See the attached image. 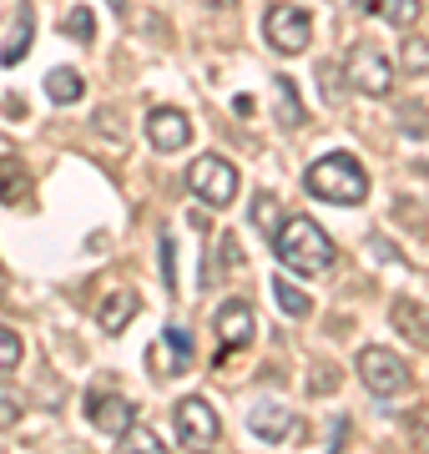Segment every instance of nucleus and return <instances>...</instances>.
I'll return each mask as SVG.
<instances>
[{"mask_svg": "<svg viewBox=\"0 0 429 454\" xmlns=\"http://www.w3.org/2000/svg\"><path fill=\"white\" fill-rule=\"evenodd\" d=\"M273 247H278V262L288 268V273H298V278H318V273H329L333 258H339L333 238L314 223V217H288V223L278 227Z\"/></svg>", "mask_w": 429, "mask_h": 454, "instance_id": "f257e3e1", "label": "nucleus"}, {"mask_svg": "<svg viewBox=\"0 0 429 454\" xmlns=\"http://www.w3.org/2000/svg\"><path fill=\"white\" fill-rule=\"evenodd\" d=\"M303 187L318 197V202H333V207H354L369 197V172L359 167V157H348V152H329V157H318L308 167V177Z\"/></svg>", "mask_w": 429, "mask_h": 454, "instance_id": "f03ea898", "label": "nucleus"}, {"mask_svg": "<svg viewBox=\"0 0 429 454\" xmlns=\"http://www.w3.org/2000/svg\"><path fill=\"white\" fill-rule=\"evenodd\" d=\"M263 35L278 56H298V51H308V41H314V16L303 5H268Z\"/></svg>", "mask_w": 429, "mask_h": 454, "instance_id": "7ed1b4c3", "label": "nucleus"}, {"mask_svg": "<svg viewBox=\"0 0 429 454\" xmlns=\"http://www.w3.org/2000/svg\"><path fill=\"white\" fill-rule=\"evenodd\" d=\"M187 187L207 207H228L232 197H238V167L222 162V157H198V162L187 167Z\"/></svg>", "mask_w": 429, "mask_h": 454, "instance_id": "20e7f679", "label": "nucleus"}, {"mask_svg": "<svg viewBox=\"0 0 429 454\" xmlns=\"http://www.w3.org/2000/svg\"><path fill=\"white\" fill-rule=\"evenodd\" d=\"M359 379H363V389L374 394V399H394V394L410 389V369H404L399 354H389V348H363L359 354Z\"/></svg>", "mask_w": 429, "mask_h": 454, "instance_id": "39448f33", "label": "nucleus"}, {"mask_svg": "<svg viewBox=\"0 0 429 454\" xmlns=\"http://www.w3.org/2000/svg\"><path fill=\"white\" fill-rule=\"evenodd\" d=\"M348 82L359 86L363 97H389L394 91V66H389V56H384L379 46H354L348 51Z\"/></svg>", "mask_w": 429, "mask_h": 454, "instance_id": "423d86ee", "label": "nucleus"}, {"mask_svg": "<svg viewBox=\"0 0 429 454\" xmlns=\"http://www.w3.org/2000/svg\"><path fill=\"white\" fill-rule=\"evenodd\" d=\"M172 419H177V439H182L192 454L213 450L217 434H222V429H217V409L207 404V399H198V394H192V399H182Z\"/></svg>", "mask_w": 429, "mask_h": 454, "instance_id": "0eeeda50", "label": "nucleus"}, {"mask_svg": "<svg viewBox=\"0 0 429 454\" xmlns=\"http://www.w3.org/2000/svg\"><path fill=\"white\" fill-rule=\"evenodd\" d=\"M86 419H91V429H101V434H127L136 419V409L127 394L106 389V384H97V389H86Z\"/></svg>", "mask_w": 429, "mask_h": 454, "instance_id": "6e6552de", "label": "nucleus"}, {"mask_svg": "<svg viewBox=\"0 0 429 454\" xmlns=\"http://www.w3.org/2000/svg\"><path fill=\"white\" fill-rule=\"evenodd\" d=\"M147 142L162 152V157H172V152H182V146L192 142V121L177 112V106H152L147 112Z\"/></svg>", "mask_w": 429, "mask_h": 454, "instance_id": "1a4fd4ad", "label": "nucleus"}, {"mask_svg": "<svg viewBox=\"0 0 429 454\" xmlns=\"http://www.w3.org/2000/svg\"><path fill=\"white\" fill-rule=\"evenodd\" d=\"M217 339H222V358L232 354V348H248L253 333H258V324H253V309L243 303V298H228L222 309H217Z\"/></svg>", "mask_w": 429, "mask_h": 454, "instance_id": "9d476101", "label": "nucleus"}, {"mask_svg": "<svg viewBox=\"0 0 429 454\" xmlns=\"http://www.w3.org/2000/svg\"><path fill=\"white\" fill-rule=\"evenodd\" d=\"M248 429L263 439V444H288V439H298V429H303V424H298L293 409H283V404H273V399H263V404L248 414Z\"/></svg>", "mask_w": 429, "mask_h": 454, "instance_id": "9b49d317", "label": "nucleus"}, {"mask_svg": "<svg viewBox=\"0 0 429 454\" xmlns=\"http://www.w3.org/2000/svg\"><path fill=\"white\" fill-rule=\"evenodd\" d=\"M389 324L399 328V339H404V343H414V348H429V309H425V303H414V298H394Z\"/></svg>", "mask_w": 429, "mask_h": 454, "instance_id": "f8f14e48", "label": "nucleus"}, {"mask_svg": "<svg viewBox=\"0 0 429 454\" xmlns=\"http://www.w3.org/2000/svg\"><path fill=\"white\" fill-rule=\"evenodd\" d=\"M162 348H167V358L162 354L147 358L152 373H182V369H192V333H187V328H167Z\"/></svg>", "mask_w": 429, "mask_h": 454, "instance_id": "ddd939ff", "label": "nucleus"}, {"mask_svg": "<svg viewBox=\"0 0 429 454\" xmlns=\"http://www.w3.org/2000/svg\"><path fill=\"white\" fill-rule=\"evenodd\" d=\"M136 318V293H106L101 298V309H97V324H101V333H121V328Z\"/></svg>", "mask_w": 429, "mask_h": 454, "instance_id": "4468645a", "label": "nucleus"}, {"mask_svg": "<svg viewBox=\"0 0 429 454\" xmlns=\"http://www.w3.org/2000/svg\"><path fill=\"white\" fill-rule=\"evenodd\" d=\"M31 20H35V11H31V0H26V5L16 11V20H11V35H5V46H0V66H20V56L31 51V31H35Z\"/></svg>", "mask_w": 429, "mask_h": 454, "instance_id": "2eb2a0df", "label": "nucleus"}, {"mask_svg": "<svg viewBox=\"0 0 429 454\" xmlns=\"http://www.w3.org/2000/svg\"><path fill=\"white\" fill-rule=\"evenodd\" d=\"M82 91H86L82 71H71V66H51V71H46V97L56 101V106H76Z\"/></svg>", "mask_w": 429, "mask_h": 454, "instance_id": "dca6fc26", "label": "nucleus"}, {"mask_svg": "<svg viewBox=\"0 0 429 454\" xmlns=\"http://www.w3.org/2000/svg\"><path fill=\"white\" fill-rule=\"evenodd\" d=\"M363 16H384L389 26H414L419 20V0H354Z\"/></svg>", "mask_w": 429, "mask_h": 454, "instance_id": "f3484780", "label": "nucleus"}, {"mask_svg": "<svg viewBox=\"0 0 429 454\" xmlns=\"http://www.w3.org/2000/svg\"><path fill=\"white\" fill-rule=\"evenodd\" d=\"M26 187H31L26 162H16V157H0V202H20V197H26Z\"/></svg>", "mask_w": 429, "mask_h": 454, "instance_id": "a211bd4d", "label": "nucleus"}, {"mask_svg": "<svg viewBox=\"0 0 429 454\" xmlns=\"http://www.w3.org/2000/svg\"><path fill=\"white\" fill-rule=\"evenodd\" d=\"M273 303H278V309L288 313V318H308V313H314V303H308V293H303V288H293L288 278H273Z\"/></svg>", "mask_w": 429, "mask_h": 454, "instance_id": "6ab92c4d", "label": "nucleus"}, {"mask_svg": "<svg viewBox=\"0 0 429 454\" xmlns=\"http://www.w3.org/2000/svg\"><path fill=\"white\" fill-rule=\"evenodd\" d=\"M399 66H404L410 76H425L429 71V41L425 35H404V41H399Z\"/></svg>", "mask_w": 429, "mask_h": 454, "instance_id": "aec40b11", "label": "nucleus"}, {"mask_svg": "<svg viewBox=\"0 0 429 454\" xmlns=\"http://www.w3.org/2000/svg\"><path fill=\"white\" fill-rule=\"evenodd\" d=\"M20 414H26V394L16 384H0V429H16Z\"/></svg>", "mask_w": 429, "mask_h": 454, "instance_id": "412c9836", "label": "nucleus"}, {"mask_svg": "<svg viewBox=\"0 0 429 454\" xmlns=\"http://www.w3.org/2000/svg\"><path fill=\"white\" fill-rule=\"evenodd\" d=\"M116 454H167V444L152 434V429H127V434H121V450H116Z\"/></svg>", "mask_w": 429, "mask_h": 454, "instance_id": "4be33fe9", "label": "nucleus"}, {"mask_svg": "<svg viewBox=\"0 0 429 454\" xmlns=\"http://www.w3.org/2000/svg\"><path fill=\"white\" fill-rule=\"evenodd\" d=\"M66 35H71V41H82V46H91V41H97V16H91L86 5L66 11Z\"/></svg>", "mask_w": 429, "mask_h": 454, "instance_id": "5701e85b", "label": "nucleus"}, {"mask_svg": "<svg viewBox=\"0 0 429 454\" xmlns=\"http://www.w3.org/2000/svg\"><path fill=\"white\" fill-rule=\"evenodd\" d=\"M278 217H283V207H278V197H273V192H258V197H253V227L273 232V227H278Z\"/></svg>", "mask_w": 429, "mask_h": 454, "instance_id": "b1692460", "label": "nucleus"}, {"mask_svg": "<svg viewBox=\"0 0 429 454\" xmlns=\"http://www.w3.org/2000/svg\"><path fill=\"white\" fill-rule=\"evenodd\" d=\"M278 101H283V121H288V127H303V121H308V112L298 106V91H293L288 76H278Z\"/></svg>", "mask_w": 429, "mask_h": 454, "instance_id": "393cba45", "label": "nucleus"}, {"mask_svg": "<svg viewBox=\"0 0 429 454\" xmlns=\"http://www.w3.org/2000/svg\"><path fill=\"white\" fill-rule=\"evenodd\" d=\"M26 358V348H20V339L11 333V328H0V373H11Z\"/></svg>", "mask_w": 429, "mask_h": 454, "instance_id": "a878e982", "label": "nucleus"}, {"mask_svg": "<svg viewBox=\"0 0 429 454\" xmlns=\"http://www.w3.org/2000/svg\"><path fill=\"white\" fill-rule=\"evenodd\" d=\"M162 283L177 288V243H172V232H162Z\"/></svg>", "mask_w": 429, "mask_h": 454, "instance_id": "bb28decb", "label": "nucleus"}, {"mask_svg": "<svg viewBox=\"0 0 429 454\" xmlns=\"http://www.w3.org/2000/svg\"><path fill=\"white\" fill-rule=\"evenodd\" d=\"M222 262H228V268H243V247H238V238H222Z\"/></svg>", "mask_w": 429, "mask_h": 454, "instance_id": "cd10ccee", "label": "nucleus"}, {"mask_svg": "<svg viewBox=\"0 0 429 454\" xmlns=\"http://www.w3.org/2000/svg\"><path fill=\"white\" fill-rule=\"evenodd\" d=\"M314 394H333V369H329V364L314 369Z\"/></svg>", "mask_w": 429, "mask_h": 454, "instance_id": "c85d7f7f", "label": "nucleus"}, {"mask_svg": "<svg viewBox=\"0 0 429 454\" xmlns=\"http://www.w3.org/2000/svg\"><path fill=\"white\" fill-rule=\"evenodd\" d=\"M232 112H238V116H253V112H258V101L243 91V97H232Z\"/></svg>", "mask_w": 429, "mask_h": 454, "instance_id": "c756f323", "label": "nucleus"}, {"mask_svg": "<svg viewBox=\"0 0 429 454\" xmlns=\"http://www.w3.org/2000/svg\"><path fill=\"white\" fill-rule=\"evenodd\" d=\"M97 127H101V131H116V142H121V116L101 112V116H97Z\"/></svg>", "mask_w": 429, "mask_h": 454, "instance_id": "7c9ffc66", "label": "nucleus"}, {"mask_svg": "<svg viewBox=\"0 0 429 454\" xmlns=\"http://www.w3.org/2000/svg\"><path fill=\"white\" fill-rule=\"evenodd\" d=\"M404 121H410V127H414V131L425 127V116H419V106H414V101H410V106H404Z\"/></svg>", "mask_w": 429, "mask_h": 454, "instance_id": "2f4dec72", "label": "nucleus"}, {"mask_svg": "<svg viewBox=\"0 0 429 454\" xmlns=\"http://www.w3.org/2000/svg\"><path fill=\"white\" fill-rule=\"evenodd\" d=\"M106 5H112V11H121V5H127V0H106Z\"/></svg>", "mask_w": 429, "mask_h": 454, "instance_id": "473e14b6", "label": "nucleus"}]
</instances>
